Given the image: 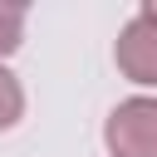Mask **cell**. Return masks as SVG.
<instances>
[{
  "mask_svg": "<svg viewBox=\"0 0 157 157\" xmlns=\"http://www.w3.org/2000/svg\"><path fill=\"white\" fill-rule=\"evenodd\" d=\"M103 142L113 157H157V98H123L103 123Z\"/></svg>",
  "mask_w": 157,
  "mask_h": 157,
  "instance_id": "1",
  "label": "cell"
},
{
  "mask_svg": "<svg viewBox=\"0 0 157 157\" xmlns=\"http://www.w3.org/2000/svg\"><path fill=\"white\" fill-rule=\"evenodd\" d=\"M113 64L123 78L132 83H157V20H147L142 10L118 29V44H113Z\"/></svg>",
  "mask_w": 157,
  "mask_h": 157,
  "instance_id": "2",
  "label": "cell"
},
{
  "mask_svg": "<svg viewBox=\"0 0 157 157\" xmlns=\"http://www.w3.org/2000/svg\"><path fill=\"white\" fill-rule=\"evenodd\" d=\"M20 113H25V88H20V78L0 64V132H10V128L20 123Z\"/></svg>",
  "mask_w": 157,
  "mask_h": 157,
  "instance_id": "3",
  "label": "cell"
},
{
  "mask_svg": "<svg viewBox=\"0 0 157 157\" xmlns=\"http://www.w3.org/2000/svg\"><path fill=\"white\" fill-rule=\"evenodd\" d=\"M20 39H25V10L20 5H0V59L15 54Z\"/></svg>",
  "mask_w": 157,
  "mask_h": 157,
  "instance_id": "4",
  "label": "cell"
},
{
  "mask_svg": "<svg viewBox=\"0 0 157 157\" xmlns=\"http://www.w3.org/2000/svg\"><path fill=\"white\" fill-rule=\"evenodd\" d=\"M142 15H147V20H157V0H142Z\"/></svg>",
  "mask_w": 157,
  "mask_h": 157,
  "instance_id": "5",
  "label": "cell"
}]
</instances>
